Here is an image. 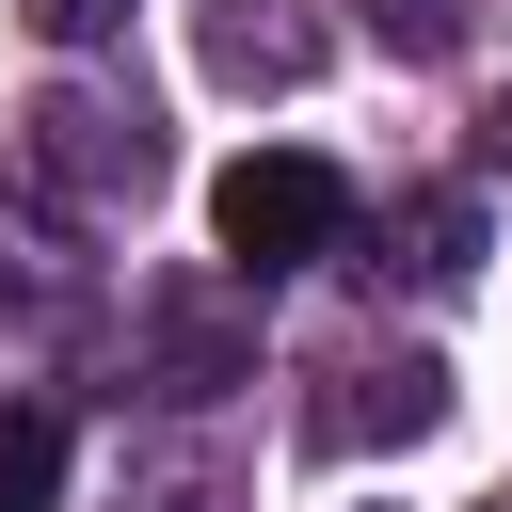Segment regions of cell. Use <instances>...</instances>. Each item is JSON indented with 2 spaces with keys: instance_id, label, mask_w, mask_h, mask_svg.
I'll return each mask as SVG.
<instances>
[{
  "instance_id": "52a82bcc",
  "label": "cell",
  "mask_w": 512,
  "mask_h": 512,
  "mask_svg": "<svg viewBox=\"0 0 512 512\" xmlns=\"http://www.w3.org/2000/svg\"><path fill=\"white\" fill-rule=\"evenodd\" d=\"M48 496H64V416L0 400V512H48Z\"/></svg>"
},
{
  "instance_id": "9c48e42d",
  "label": "cell",
  "mask_w": 512,
  "mask_h": 512,
  "mask_svg": "<svg viewBox=\"0 0 512 512\" xmlns=\"http://www.w3.org/2000/svg\"><path fill=\"white\" fill-rule=\"evenodd\" d=\"M384 32H400V48L432 64V48H464V0H384Z\"/></svg>"
},
{
  "instance_id": "8fae6325",
  "label": "cell",
  "mask_w": 512,
  "mask_h": 512,
  "mask_svg": "<svg viewBox=\"0 0 512 512\" xmlns=\"http://www.w3.org/2000/svg\"><path fill=\"white\" fill-rule=\"evenodd\" d=\"M496 160H512V112H496Z\"/></svg>"
},
{
  "instance_id": "6da1fadb",
  "label": "cell",
  "mask_w": 512,
  "mask_h": 512,
  "mask_svg": "<svg viewBox=\"0 0 512 512\" xmlns=\"http://www.w3.org/2000/svg\"><path fill=\"white\" fill-rule=\"evenodd\" d=\"M208 240H224V272H240V288H256V272H304V256H336V240H352V176H336L320 144H256V160H224Z\"/></svg>"
},
{
  "instance_id": "5b68a950",
  "label": "cell",
  "mask_w": 512,
  "mask_h": 512,
  "mask_svg": "<svg viewBox=\"0 0 512 512\" xmlns=\"http://www.w3.org/2000/svg\"><path fill=\"white\" fill-rule=\"evenodd\" d=\"M432 416H448V368H432V352H352V368H336V400H320V432H336V448H416Z\"/></svg>"
},
{
  "instance_id": "8992f818",
  "label": "cell",
  "mask_w": 512,
  "mask_h": 512,
  "mask_svg": "<svg viewBox=\"0 0 512 512\" xmlns=\"http://www.w3.org/2000/svg\"><path fill=\"white\" fill-rule=\"evenodd\" d=\"M400 272H416V288H464V272H480V192H416V208H400Z\"/></svg>"
},
{
  "instance_id": "3957f363",
  "label": "cell",
  "mask_w": 512,
  "mask_h": 512,
  "mask_svg": "<svg viewBox=\"0 0 512 512\" xmlns=\"http://www.w3.org/2000/svg\"><path fill=\"white\" fill-rule=\"evenodd\" d=\"M192 64L224 96H304L336 64V0H192Z\"/></svg>"
},
{
  "instance_id": "277c9868",
  "label": "cell",
  "mask_w": 512,
  "mask_h": 512,
  "mask_svg": "<svg viewBox=\"0 0 512 512\" xmlns=\"http://www.w3.org/2000/svg\"><path fill=\"white\" fill-rule=\"evenodd\" d=\"M144 384H160V400L256 384V304H240V288H144Z\"/></svg>"
},
{
  "instance_id": "7a4b0ae2",
  "label": "cell",
  "mask_w": 512,
  "mask_h": 512,
  "mask_svg": "<svg viewBox=\"0 0 512 512\" xmlns=\"http://www.w3.org/2000/svg\"><path fill=\"white\" fill-rule=\"evenodd\" d=\"M32 176L80 192V208H144V192H160V128H144V96L48 80V96H32Z\"/></svg>"
},
{
  "instance_id": "30bf717a",
  "label": "cell",
  "mask_w": 512,
  "mask_h": 512,
  "mask_svg": "<svg viewBox=\"0 0 512 512\" xmlns=\"http://www.w3.org/2000/svg\"><path fill=\"white\" fill-rule=\"evenodd\" d=\"M32 32L48 48H96V32H128V0H32Z\"/></svg>"
},
{
  "instance_id": "ba28073f",
  "label": "cell",
  "mask_w": 512,
  "mask_h": 512,
  "mask_svg": "<svg viewBox=\"0 0 512 512\" xmlns=\"http://www.w3.org/2000/svg\"><path fill=\"white\" fill-rule=\"evenodd\" d=\"M128 512H224V464L208 448H160V464H128Z\"/></svg>"
}]
</instances>
